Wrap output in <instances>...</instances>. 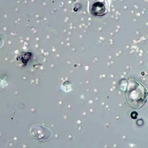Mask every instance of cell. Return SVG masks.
Listing matches in <instances>:
<instances>
[{"mask_svg": "<svg viewBox=\"0 0 148 148\" xmlns=\"http://www.w3.org/2000/svg\"><path fill=\"white\" fill-rule=\"evenodd\" d=\"M147 92L141 84L134 80L132 85H129L126 92L127 102L134 109L140 108L146 102Z\"/></svg>", "mask_w": 148, "mask_h": 148, "instance_id": "1", "label": "cell"}, {"mask_svg": "<svg viewBox=\"0 0 148 148\" xmlns=\"http://www.w3.org/2000/svg\"><path fill=\"white\" fill-rule=\"evenodd\" d=\"M109 10V5L106 0H89L88 12L95 16H104Z\"/></svg>", "mask_w": 148, "mask_h": 148, "instance_id": "2", "label": "cell"}]
</instances>
